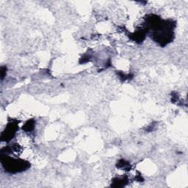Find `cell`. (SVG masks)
Instances as JSON below:
<instances>
[{"label":"cell","instance_id":"cell-1","mask_svg":"<svg viewBox=\"0 0 188 188\" xmlns=\"http://www.w3.org/2000/svg\"><path fill=\"white\" fill-rule=\"evenodd\" d=\"M148 25L151 30L154 31L152 37L156 42L159 43L162 46H164L171 42L173 38V32L171 22L161 21L158 16L151 15L147 18Z\"/></svg>","mask_w":188,"mask_h":188},{"label":"cell","instance_id":"cell-2","mask_svg":"<svg viewBox=\"0 0 188 188\" xmlns=\"http://www.w3.org/2000/svg\"><path fill=\"white\" fill-rule=\"evenodd\" d=\"M1 162L5 169L12 173L23 171L30 166V164L27 162L21 159H15L14 158L9 157L6 155L1 156Z\"/></svg>","mask_w":188,"mask_h":188},{"label":"cell","instance_id":"cell-3","mask_svg":"<svg viewBox=\"0 0 188 188\" xmlns=\"http://www.w3.org/2000/svg\"><path fill=\"white\" fill-rule=\"evenodd\" d=\"M17 129H18L17 123L13 122L8 123V126L5 128V131L2 134L1 140L2 141L9 142V141L11 140V139H13V137L15 136V134L17 131Z\"/></svg>","mask_w":188,"mask_h":188},{"label":"cell","instance_id":"cell-4","mask_svg":"<svg viewBox=\"0 0 188 188\" xmlns=\"http://www.w3.org/2000/svg\"><path fill=\"white\" fill-rule=\"evenodd\" d=\"M132 39H133L135 41H142L145 38V32L143 30L137 31L136 32L133 33L131 35Z\"/></svg>","mask_w":188,"mask_h":188},{"label":"cell","instance_id":"cell-5","mask_svg":"<svg viewBox=\"0 0 188 188\" xmlns=\"http://www.w3.org/2000/svg\"><path fill=\"white\" fill-rule=\"evenodd\" d=\"M127 180L125 178H116L113 179V185L112 187H123L126 184Z\"/></svg>","mask_w":188,"mask_h":188},{"label":"cell","instance_id":"cell-6","mask_svg":"<svg viewBox=\"0 0 188 188\" xmlns=\"http://www.w3.org/2000/svg\"><path fill=\"white\" fill-rule=\"evenodd\" d=\"M35 121L33 120H29L24 124L23 126V130L25 132H32L34 129Z\"/></svg>","mask_w":188,"mask_h":188},{"label":"cell","instance_id":"cell-7","mask_svg":"<svg viewBox=\"0 0 188 188\" xmlns=\"http://www.w3.org/2000/svg\"><path fill=\"white\" fill-rule=\"evenodd\" d=\"M130 165L128 162H126V160L124 159H121L118 162V163L117 164V167L120 168H123V169H126V168H129Z\"/></svg>","mask_w":188,"mask_h":188},{"label":"cell","instance_id":"cell-8","mask_svg":"<svg viewBox=\"0 0 188 188\" xmlns=\"http://www.w3.org/2000/svg\"><path fill=\"white\" fill-rule=\"evenodd\" d=\"M1 70H2V79H4L5 76H6L7 68L6 67H2Z\"/></svg>","mask_w":188,"mask_h":188}]
</instances>
